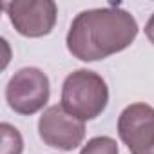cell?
<instances>
[{
  "mask_svg": "<svg viewBox=\"0 0 154 154\" xmlns=\"http://www.w3.org/2000/svg\"><path fill=\"white\" fill-rule=\"evenodd\" d=\"M145 35H147L149 42H150V44H154V13L150 15L149 22L145 24Z\"/></svg>",
  "mask_w": 154,
  "mask_h": 154,
  "instance_id": "obj_9",
  "label": "cell"
},
{
  "mask_svg": "<svg viewBox=\"0 0 154 154\" xmlns=\"http://www.w3.org/2000/svg\"><path fill=\"white\" fill-rule=\"evenodd\" d=\"M109 103V87L94 71H72L62 85V107L82 122L98 118Z\"/></svg>",
  "mask_w": 154,
  "mask_h": 154,
  "instance_id": "obj_2",
  "label": "cell"
},
{
  "mask_svg": "<svg viewBox=\"0 0 154 154\" xmlns=\"http://www.w3.org/2000/svg\"><path fill=\"white\" fill-rule=\"evenodd\" d=\"M80 154H120V150L116 140L111 136H96L82 147Z\"/></svg>",
  "mask_w": 154,
  "mask_h": 154,
  "instance_id": "obj_8",
  "label": "cell"
},
{
  "mask_svg": "<svg viewBox=\"0 0 154 154\" xmlns=\"http://www.w3.org/2000/svg\"><path fill=\"white\" fill-rule=\"evenodd\" d=\"M15 29L27 38H40L54 29L58 8L53 0H15L4 4Z\"/></svg>",
  "mask_w": 154,
  "mask_h": 154,
  "instance_id": "obj_4",
  "label": "cell"
},
{
  "mask_svg": "<svg viewBox=\"0 0 154 154\" xmlns=\"http://www.w3.org/2000/svg\"><path fill=\"white\" fill-rule=\"evenodd\" d=\"M38 134L49 147L74 150L85 138V123L71 116L62 105H51L38 120Z\"/></svg>",
  "mask_w": 154,
  "mask_h": 154,
  "instance_id": "obj_5",
  "label": "cell"
},
{
  "mask_svg": "<svg viewBox=\"0 0 154 154\" xmlns=\"http://www.w3.org/2000/svg\"><path fill=\"white\" fill-rule=\"evenodd\" d=\"M0 134H2L0 154H22L24 140L17 127H13L11 123H2L0 125Z\"/></svg>",
  "mask_w": 154,
  "mask_h": 154,
  "instance_id": "obj_7",
  "label": "cell"
},
{
  "mask_svg": "<svg viewBox=\"0 0 154 154\" xmlns=\"http://www.w3.org/2000/svg\"><path fill=\"white\" fill-rule=\"evenodd\" d=\"M118 134L131 154H154V107L127 105L118 118Z\"/></svg>",
  "mask_w": 154,
  "mask_h": 154,
  "instance_id": "obj_6",
  "label": "cell"
},
{
  "mask_svg": "<svg viewBox=\"0 0 154 154\" xmlns=\"http://www.w3.org/2000/svg\"><path fill=\"white\" fill-rule=\"evenodd\" d=\"M49 78L38 67H24L17 71L6 87L8 105L22 116H31L42 111L49 102Z\"/></svg>",
  "mask_w": 154,
  "mask_h": 154,
  "instance_id": "obj_3",
  "label": "cell"
},
{
  "mask_svg": "<svg viewBox=\"0 0 154 154\" xmlns=\"http://www.w3.org/2000/svg\"><path fill=\"white\" fill-rule=\"evenodd\" d=\"M138 36L136 18L122 8H96L76 15L65 44L82 62L103 60L127 49Z\"/></svg>",
  "mask_w": 154,
  "mask_h": 154,
  "instance_id": "obj_1",
  "label": "cell"
}]
</instances>
